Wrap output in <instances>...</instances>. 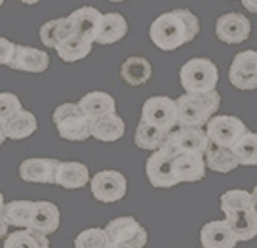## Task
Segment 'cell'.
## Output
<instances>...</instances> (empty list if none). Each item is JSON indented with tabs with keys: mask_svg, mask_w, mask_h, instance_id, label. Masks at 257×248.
Here are the masks:
<instances>
[{
	"mask_svg": "<svg viewBox=\"0 0 257 248\" xmlns=\"http://www.w3.org/2000/svg\"><path fill=\"white\" fill-rule=\"evenodd\" d=\"M200 33V21L191 10L175 8L166 12L151 23L149 37L158 50L174 52L189 44Z\"/></svg>",
	"mask_w": 257,
	"mask_h": 248,
	"instance_id": "cell-1",
	"label": "cell"
},
{
	"mask_svg": "<svg viewBox=\"0 0 257 248\" xmlns=\"http://www.w3.org/2000/svg\"><path fill=\"white\" fill-rule=\"evenodd\" d=\"M177 122L183 128H202L219 111L221 96L217 90L206 94H185L175 100Z\"/></svg>",
	"mask_w": 257,
	"mask_h": 248,
	"instance_id": "cell-2",
	"label": "cell"
},
{
	"mask_svg": "<svg viewBox=\"0 0 257 248\" xmlns=\"http://www.w3.org/2000/svg\"><path fill=\"white\" fill-rule=\"evenodd\" d=\"M219 80L217 65L208 57H193L179 69V82L185 94H206L215 90Z\"/></svg>",
	"mask_w": 257,
	"mask_h": 248,
	"instance_id": "cell-3",
	"label": "cell"
},
{
	"mask_svg": "<svg viewBox=\"0 0 257 248\" xmlns=\"http://www.w3.org/2000/svg\"><path fill=\"white\" fill-rule=\"evenodd\" d=\"M54 124L57 134L67 141H86L92 136V120L80 111L78 103H63L55 107Z\"/></svg>",
	"mask_w": 257,
	"mask_h": 248,
	"instance_id": "cell-4",
	"label": "cell"
},
{
	"mask_svg": "<svg viewBox=\"0 0 257 248\" xmlns=\"http://www.w3.org/2000/svg\"><path fill=\"white\" fill-rule=\"evenodd\" d=\"M109 244L118 248H145L147 231L132 216H120L107 223L105 227Z\"/></svg>",
	"mask_w": 257,
	"mask_h": 248,
	"instance_id": "cell-5",
	"label": "cell"
},
{
	"mask_svg": "<svg viewBox=\"0 0 257 248\" xmlns=\"http://www.w3.org/2000/svg\"><path fill=\"white\" fill-rule=\"evenodd\" d=\"M141 122H147L151 126L164 130V132H172L179 126L177 122V105L175 100L168 98V96H153L143 103L141 109Z\"/></svg>",
	"mask_w": 257,
	"mask_h": 248,
	"instance_id": "cell-6",
	"label": "cell"
},
{
	"mask_svg": "<svg viewBox=\"0 0 257 248\" xmlns=\"http://www.w3.org/2000/svg\"><path fill=\"white\" fill-rule=\"evenodd\" d=\"M246 132H249L248 126L232 115H213L210 122L206 124V134L210 143L217 147L232 149V145L238 141Z\"/></svg>",
	"mask_w": 257,
	"mask_h": 248,
	"instance_id": "cell-7",
	"label": "cell"
},
{
	"mask_svg": "<svg viewBox=\"0 0 257 248\" xmlns=\"http://www.w3.org/2000/svg\"><path fill=\"white\" fill-rule=\"evenodd\" d=\"M90 189L95 201L110 204L122 201L128 193L126 176L116 170H101L90 180Z\"/></svg>",
	"mask_w": 257,
	"mask_h": 248,
	"instance_id": "cell-8",
	"label": "cell"
},
{
	"mask_svg": "<svg viewBox=\"0 0 257 248\" xmlns=\"http://www.w3.org/2000/svg\"><path fill=\"white\" fill-rule=\"evenodd\" d=\"M210 147V139L202 128H183L177 126L168 134L164 147L168 153H198L204 155Z\"/></svg>",
	"mask_w": 257,
	"mask_h": 248,
	"instance_id": "cell-9",
	"label": "cell"
},
{
	"mask_svg": "<svg viewBox=\"0 0 257 248\" xmlns=\"http://www.w3.org/2000/svg\"><path fill=\"white\" fill-rule=\"evenodd\" d=\"M229 80L238 90L257 88V50H244L234 55L229 69Z\"/></svg>",
	"mask_w": 257,
	"mask_h": 248,
	"instance_id": "cell-10",
	"label": "cell"
},
{
	"mask_svg": "<svg viewBox=\"0 0 257 248\" xmlns=\"http://www.w3.org/2000/svg\"><path fill=\"white\" fill-rule=\"evenodd\" d=\"M145 172H147L151 185L158 187V189H170V187H175L179 184V180H177V176L174 172L172 155L164 149L153 151V155L147 158Z\"/></svg>",
	"mask_w": 257,
	"mask_h": 248,
	"instance_id": "cell-11",
	"label": "cell"
},
{
	"mask_svg": "<svg viewBox=\"0 0 257 248\" xmlns=\"http://www.w3.org/2000/svg\"><path fill=\"white\" fill-rule=\"evenodd\" d=\"M251 23L242 14H223L215 21V37L225 44H242L249 38Z\"/></svg>",
	"mask_w": 257,
	"mask_h": 248,
	"instance_id": "cell-12",
	"label": "cell"
},
{
	"mask_svg": "<svg viewBox=\"0 0 257 248\" xmlns=\"http://www.w3.org/2000/svg\"><path fill=\"white\" fill-rule=\"evenodd\" d=\"M59 160L55 158H25L19 164V178L27 184H55V172H57Z\"/></svg>",
	"mask_w": 257,
	"mask_h": 248,
	"instance_id": "cell-13",
	"label": "cell"
},
{
	"mask_svg": "<svg viewBox=\"0 0 257 248\" xmlns=\"http://www.w3.org/2000/svg\"><path fill=\"white\" fill-rule=\"evenodd\" d=\"M50 65V55L44 50L31 46H21L16 44L14 55L10 59L8 67L16 69V71H23V73H44Z\"/></svg>",
	"mask_w": 257,
	"mask_h": 248,
	"instance_id": "cell-14",
	"label": "cell"
},
{
	"mask_svg": "<svg viewBox=\"0 0 257 248\" xmlns=\"http://www.w3.org/2000/svg\"><path fill=\"white\" fill-rule=\"evenodd\" d=\"M170 155H172L174 172L179 184H183V182L193 184V182L204 180V176H206L204 155H198V153H170Z\"/></svg>",
	"mask_w": 257,
	"mask_h": 248,
	"instance_id": "cell-15",
	"label": "cell"
},
{
	"mask_svg": "<svg viewBox=\"0 0 257 248\" xmlns=\"http://www.w3.org/2000/svg\"><path fill=\"white\" fill-rule=\"evenodd\" d=\"M67 19L73 27L74 35L95 42V35H97V29L103 19V14L99 10L92 8V6H84V8L74 10L71 16H67Z\"/></svg>",
	"mask_w": 257,
	"mask_h": 248,
	"instance_id": "cell-16",
	"label": "cell"
},
{
	"mask_svg": "<svg viewBox=\"0 0 257 248\" xmlns=\"http://www.w3.org/2000/svg\"><path fill=\"white\" fill-rule=\"evenodd\" d=\"M236 237L225 220L208 221L200 229V244L202 248H234Z\"/></svg>",
	"mask_w": 257,
	"mask_h": 248,
	"instance_id": "cell-17",
	"label": "cell"
},
{
	"mask_svg": "<svg viewBox=\"0 0 257 248\" xmlns=\"http://www.w3.org/2000/svg\"><path fill=\"white\" fill-rule=\"evenodd\" d=\"M78 107L93 122V120H99L107 115H112L116 111V101L107 92H88L80 98Z\"/></svg>",
	"mask_w": 257,
	"mask_h": 248,
	"instance_id": "cell-18",
	"label": "cell"
},
{
	"mask_svg": "<svg viewBox=\"0 0 257 248\" xmlns=\"http://www.w3.org/2000/svg\"><path fill=\"white\" fill-rule=\"evenodd\" d=\"M59 223H61V212H59V208L55 206L54 202H35V210H33L29 229H37L40 233H44V235H50V233H55L59 229Z\"/></svg>",
	"mask_w": 257,
	"mask_h": 248,
	"instance_id": "cell-19",
	"label": "cell"
},
{
	"mask_svg": "<svg viewBox=\"0 0 257 248\" xmlns=\"http://www.w3.org/2000/svg\"><path fill=\"white\" fill-rule=\"evenodd\" d=\"M55 184L65 189H80L90 184V170L84 162H59L55 172Z\"/></svg>",
	"mask_w": 257,
	"mask_h": 248,
	"instance_id": "cell-20",
	"label": "cell"
},
{
	"mask_svg": "<svg viewBox=\"0 0 257 248\" xmlns=\"http://www.w3.org/2000/svg\"><path fill=\"white\" fill-rule=\"evenodd\" d=\"M126 33H128V21L122 14H116V12L103 14L101 25L95 35V44H101V46L114 44L126 37Z\"/></svg>",
	"mask_w": 257,
	"mask_h": 248,
	"instance_id": "cell-21",
	"label": "cell"
},
{
	"mask_svg": "<svg viewBox=\"0 0 257 248\" xmlns=\"http://www.w3.org/2000/svg\"><path fill=\"white\" fill-rule=\"evenodd\" d=\"M225 221L230 225L238 242L251 240L257 237V208L232 212L229 216H225Z\"/></svg>",
	"mask_w": 257,
	"mask_h": 248,
	"instance_id": "cell-22",
	"label": "cell"
},
{
	"mask_svg": "<svg viewBox=\"0 0 257 248\" xmlns=\"http://www.w3.org/2000/svg\"><path fill=\"white\" fill-rule=\"evenodd\" d=\"M120 76L122 80L130 86H143L145 82L151 80L153 76V65L147 57H141V55H132L128 57L122 69H120Z\"/></svg>",
	"mask_w": 257,
	"mask_h": 248,
	"instance_id": "cell-23",
	"label": "cell"
},
{
	"mask_svg": "<svg viewBox=\"0 0 257 248\" xmlns=\"http://www.w3.org/2000/svg\"><path fill=\"white\" fill-rule=\"evenodd\" d=\"M124 132H126V124H124L122 117H118L116 113L107 115L99 120H93L92 130H90L92 138H95L97 141H105V143L118 141L124 136Z\"/></svg>",
	"mask_w": 257,
	"mask_h": 248,
	"instance_id": "cell-24",
	"label": "cell"
},
{
	"mask_svg": "<svg viewBox=\"0 0 257 248\" xmlns=\"http://www.w3.org/2000/svg\"><path fill=\"white\" fill-rule=\"evenodd\" d=\"M204 162H206V168H210L213 172H219V174H229V172L236 170L240 166L234 153H232V149L217 147L213 143H210V147L206 149Z\"/></svg>",
	"mask_w": 257,
	"mask_h": 248,
	"instance_id": "cell-25",
	"label": "cell"
},
{
	"mask_svg": "<svg viewBox=\"0 0 257 248\" xmlns=\"http://www.w3.org/2000/svg\"><path fill=\"white\" fill-rule=\"evenodd\" d=\"M4 126V134H6V138L8 139H25V138H31L35 132H37L38 124H37V117L31 113V111H19L16 117H12V119L6 122V124H2Z\"/></svg>",
	"mask_w": 257,
	"mask_h": 248,
	"instance_id": "cell-26",
	"label": "cell"
},
{
	"mask_svg": "<svg viewBox=\"0 0 257 248\" xmlns=\"http://www.w3.org/2000/svg\"><path fill=\"white\" fill-rule=\"evenodd\" d=\"M73 35V27L67 18H57L52 21H46L40 27V40L46 48H57L63 40Z\"/></svg>",
	"mask_w": 257,
	"mask_h": 248,
	"instance_id": "cell-27",
	"label": "cell"
},
{
	"mask_svg": "<svg viewBox=\"0 0 257 248\" xmlns=\"http://www.w3.org/2000/svg\"><path fill=\"white\" fill-rule=\"evenodd\" d=\"M92 46H93L92 40L78 37V35L73 33L71 37L67 38V40H63L55 50H57L59 59H63L67 63H73V61H80L84 57H88L90 52H92Z\"/></svg>",
	"mask_w": 257,
	"mask_h": 248,
	"instance_id": "cell-28",
	"label": "cell"
},
{
	"mask_svg": "<svg viewBox=\"0 0 257 248\" xmlns=\"http://www.w3.org/2000/svg\"><path fill=\"white\" fill-rule=\"evenodd\" d=\"M166 139H168V132L139 120L138 130H136V138H134V141H136V145H138L139 149L158 151V149L164 147Z\"/></svg>",
	"mask_w": 257,
	"mask_h": 248,
	"instance_id": "cell-29",
	"label": "cell"
},
{
	"mask_svg": "<svg viewBox=\"0 0 257 248\" xmlns=\"http://www.w3.org/2000/svg\"><path fill=\"white\" fill-rule=\"evenodd\" d=\"M33 210H35V202L33 201H14V202L4 204L2 218L6 220L8 225H14V227H25V229H27L29 225H31Z\"/></svg>",
	"mask_w": 257,
	"mask_h": 248,
	"instance_id": "cell-30",
	"label": "cell"
},
{
	"mask_svg": "<svg viewBox=\"0 0 257 248\" xmlns=\"http://www.w3.org/2000/svg\"><path fill=\"white\" fill-rule=\"evenodd\" d=\"M4 248H50L48 235L37 229H21L10 233L4 240Z\"/></svg>",
	"mask_w": 257,
	"mask_h": 248,
	"instance_id": "cell-31",
	"label": "cell"
},
{
	"mask_svg": "<svg viewBox=\"0 0 257 248\" xmlns=\"http://www.w3.org/2000/svg\"><path fill=\"white\" fill-rule=\"evenodd\" d=\"M219 204L225 216H229L232 212L255 208V202H253L251 193L244 191V189H230V191H225V193L221 195Z\"/></svg>",
	"mask_w": 257,
	"mask_h": 248,
	"instance_id": "cell-32",
	"label": "cell"
},
{
	"mask_svg": "<svg viewBox=\"0 0 257 248\" xmlns=\"http://www.w3.org/2000/svg\"><path fill=\"white\" fill-rule=\"evenodd\" d=\"M232 153L240 166H257V134L246 132L232 145Z\"/></svg>",
	"mask_w": 257,
	"mask_h": 248,
	"instance_id": "cell-33",
	"label": "cell"
},
{
	"mask_svg": "<svg viewBox=\"0 0 257 248\" xmlns=\"http://www.w3.org/2000/svg\"><path fill=\"white\" fill-rule=\"evenodd\" d=\"M109 244L107 233L101 227H90L76 235L74 248H105Z\"/></svg>",
	"mask_w": 257,
	"mask_h": 248,
	"instance_id": "cell-34",
	"label": "cell"
},
{
	"mask_svg": "<svg viewBox=\"0 0 257 248\" xmlns=\"http://www.w3.org/2000/svg\"><path fill=\"white\" fill-rule=\"evenodd\" d=\"M19 111H23L21 101L16 94L0 92V124H6L12 117H16Z\"/></svg>",
	"mask_w": 257,
	"mask_h": 248,
	"instance_id": "cell-35",
	"label": "cell"
},
{
	"mask_svg": "<svg viewBox=\"0 0 257 248\" xmlns=\"http://www.w3.org/2000/svg\"><path fill=\"white\" fill-rule=\"evenodd\" d=\"M14 50H16V44L8 40V38L0 37V65H8L12 55H14Z\"/></svg>",
	"mask_w": 257,
	"mask_h": 248,
	"instance_id": "cell-36",
	"label": "cell"
},
{
	"mask_svg": "<svg viewBox=\"0 0 257 248\" xmlns=\"http://www.w3.org/2000/svg\"><path fill=\"white\" fill-rule=\"evenodd\" d=\"M242 4H244V8L251 12V14H257V0H242Z\"/></svg>",
	"mask_w": 257,
	"mask_h": 248,
	"instance_id": "cell-37",
	"label": "cell"
},
{
	"mask_svg": "<svg viewBox=\"0 0 257 248\" xmlns=\"http://www.w3.org/2000/svg\"><path fill=\"white\" fill-rule=\"evenodd\" d=\"M8 227H10V225L6 223V220L2 218V214H0V239L8 235Z\"/></svg>",
	"mask_w": 257,
	"mask_h": 248,
	"instance_id": "cell-38",
	"label": "cell"
},
{
	"mask_svg": "<svg viewBox=\"0 0 257 248\" xmlns=\"http://www.w3.org/2000/svg\"><path fill=\"white\" fill-rule=\"evenodd\" d=\"M4 141H6V134H4V126L0 124V145H2Z\"/></svg>",
	"mask_w": 257,
	"mask_h": 248,
	"instance_id": "cell-39",
	"label": "cell"
},
{
	"mask_svg": "<svg viewBox=\"0 0 257 248\" xmlns=\"http://www.w3.org/2000/svg\"><path fill=\"white\" fill-rule=\"evenodd\" d=\"M19 2H23V4H27V6H35V4H38L40 0H19Z\"/></svg>",
	"mask_w": 257,
	"mask_h": 248,
	"instance_id": "cell-40",
	"label": "cell"
},
{
	"mask_svg": "<svg viewBox=\"0 0 257 248\" xmlns=\"http://www.w3.org/2000/svg\"><path fill=\"white\" fill-rule=\"evenodd\" d=\"M4 204H6V202H4V195L0 193V214H2V210H4Z\"/></svg>",
	"mask_w": 257,
	"mask_h": 248,
	"instance_id": "cell-41",
	"label": "cell"
},
{
	"mask_svg": "<svg viewBox=\"0 0 257 248\" xmlns=\"http://www.w3.org/2000/svg\"><path fill=\"white\" fill-rule=\"evenodd\" d=\"M251 197H253V202H255V208H257V185L253 187V191H251Z\"/></svg>",
	"mask_w": 257,
	"mask_h": 248,
	"instance_id": "cell-42",
	"label": "cell"
},
{
	"mask_svg": "<svg viewBox=\"0 0 257 248\" xmlns=\"http://www.w3.org/2000/svg\"><path fill=\"white\" fill-rule=\"evenodd\" d=\"M105 248H118V246H114V244H107Z\"/></svg>",
	"mask_w": 257,
	"mask_h": 248,
	"instance_id": "cell-43",
	"label": "cell"
},
{
	"mask_svg": "<svg viewBox=\"0 0 257 248\" xmlns=\"http://www.w3.org/2000/svg\"><path fill=\"white\" fill-rule=\"evenodd\" d=\"M109 2H126V0H109Z\"/></svg>",
	"mask_w": 257,
	"mask_h": 248,
	"instance_id": "cell-44",
	"label": "cell"
},
{
	"mask_svg": "<svg viewBox=\"0 0 257 248\" xmlns=\"http://www.w3.org/2000/svg\"><path fill=\"white\" fill-rule=\"evenodd\" d=\"M2 4H4V0H0V6H2Z\"/></svg>",
	"mask_w": 257,
	"mask_h": 248,
	"instance_id": "cell-45",
	"label": "cell"
}]
</instances>
